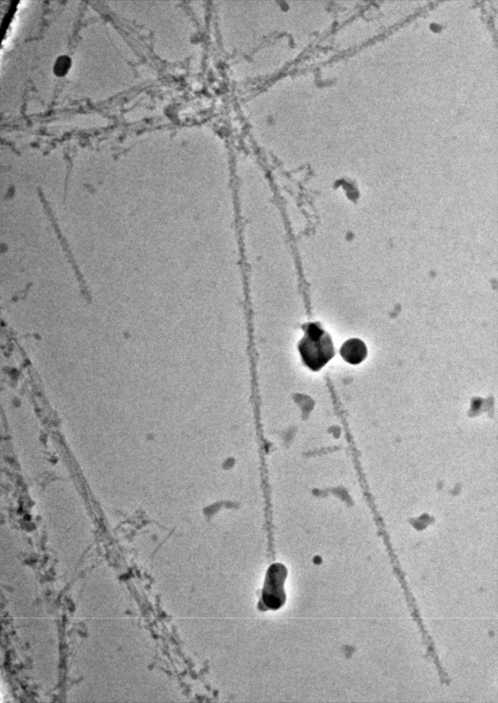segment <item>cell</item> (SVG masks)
I'll return each instance as SVG.
<instances>
[{"label":"cell","mask_w":498,"mask_h":703,"mask_svg":"<svg viewBox=\"0 0 498 703\" xmlns=\"http://www.w3.org/2000/svg\"><path fill=\"white\" fill-rule=\"evenodd\" d=\"M304 335L298 343L301 360L313 371L322 369L335 356V347L331 335L318 322L303 325Z\"/></svg>","instance_id":"obj_1"},{"label":"cell","mask_w":498,"mask_h":703,"mask_svg":"<svg viewBox=\"0 0 498 703\" xmlns=\"http://www.w3.org/2000/svg\"><path fill=\"white\" fill-rule=\"evenodd\" d=\"M287 575V568L281 563H274L268 567L258 603L259 609L278 610L285 605L287 599L285 582Z\"/></svg>","instance_id":"obj_2"},{"label":"cell","mask_w":498,"mask_h":703,"mask_svg":"<svg viewBox=\"0 0 498 703\" xmlns=\"http://www.w3.org/2000/svg\"><path fill=\"white\" fill-rule=\"evenodd\" d=\"M367 347L361 340L353 338L346 341L341 346L340 354L348 363L357 365L367 356Z\"/></svg>","instance_id":"obj_3"},{"label":"cell","mask_w":498,"mask_h":703,"mask_svg":"<svg viewBox=\"0 0 498 703\" xmlns=\"http://www.w3.org/2000/svg\"><path fill=\"white\" fill-rule=\"evenodd\" d=\"M71 65V59L68 56H60L54 67V73L58 76L64 75Z\"/></svg>","instance_id":"obj_4"}]
</instances>
